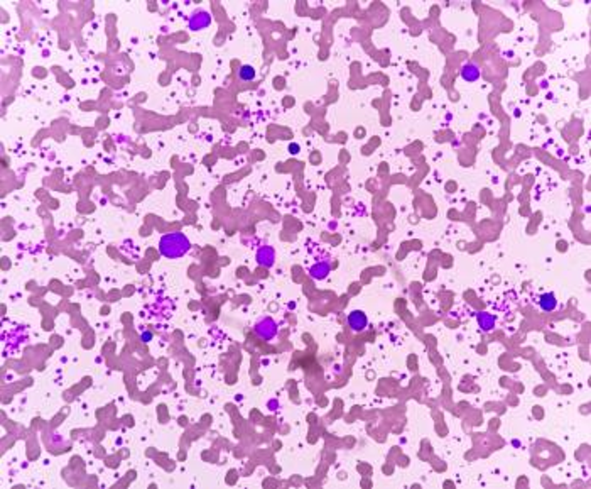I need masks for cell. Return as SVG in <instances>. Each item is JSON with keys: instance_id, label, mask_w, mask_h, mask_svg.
<instances>
[{"instance_id": "obj_1", "label": "cell", "mask_w": 591, "mask_h": 489, "mask_svg": "<svg viewBox=\"0 0 591 489\" xmlns=\"http://www.w3.org/2000/svg\"><path fill=\"white\" fill-rule=\"evenodd\" d=\"M189 249H191V244H189L188 237L181 232H169V234L162 235L161 240H159V252L169 259L181 258Z\"/></svg>"}, {"instance_id": "obj_2", "label": "cell", "mask_w": 591, "mask_h": 489, "mask_svg": "<svg viewBox=\"0 0 591 489\" xmlns=\"http://www.w3.org/2000/svg\"><path fill=\"white\" fill-rule=\"evenodd\" d=\"M255 333L264 340H272L277 335V324H275L272 318H262L257 325H255Z\"/></svg>"}, {"instance_id": "obj_3", "label": "cell", "mask_w": 591, "mask_h": 489, "mask_svg": "<svg viewBox=\"0 0 591 489\" xmlns=\"http://www.w3.org/2000/svg\"><path fill=\"white\" fill-rule=\"evenodd\" d=\"M209 24H211V15L208 12H205V10L194 12L191 17H189V27H191L193 31L205 29V27H208Z\"/></svg>"}, {"instance_id": "obj_4", "label": "cell", "mask_w": 591, "mask_h": 489, "mask_svg": "<svg viewBox=\"0 0 591 489\" xmlns=\"http://www.w3.org/2000/svg\"><path fill=\"white\" fill-rule=\"evenodd\" d=\"M348 324L355 332L365 330V327H367V324H368L367 315H365L363 312H360V310H355V312H352L348 315Z\"/></svg>"}, {"instance_id": "obj_5", "label": "cell", "mask_w": 591, "mask_h": 489, "mask_svg": "<svg viewBox=\"0 0 591 489\" xmlns=\"http://www.w3.org/2000/svg\"><path fill=\"white\" fill-rule=\"evenodd\" d=\"M480 75H481V71H480V66H478L476 63H472V61H470V63H466V65H463V66H461L463 80L476 81L478 78H480Z\"/></svg>"}, {"instance_id": "obj_6", "label": "cell", "mask_w": 591, "mask_h": 489, "mask_svg": "<svg viewBox=\"0 0 591 489\" xmlns=\"http://www.w3.org/2000/svg\"><path fill=\"white\" fill-rule=\"evenodd\" d=\"M274 249L272 247H262L259 249L257 252V262L260 266H266V267H270L274 264Z\"/></svg>"}, {"instance_id": "obj_7", "label": "cell", "mask_w": 591, "mask_h": 489, "mask_svg": "<svg viewBox=\"0 0 591 489\" xmlns=\"http://www.w3.org/2000/svg\"><path fill=\"white\" fill-rule=\"evenodd\" d=\"M539 305L544 312H553V310H556V306H558V300H556L554 293H544L539 298Z\"/></svg>"}, {"instance_id": "obj_8", "label": "cell", "mask_w": 591, "mask_h": 489, "mask_svg": "<svg viewBox=\"0 0 591 489\" xmlns=\"http://www.w3.org/2000/svg\"><path fill=\"white\" fill-rule=\"evenodd\" d=\"M309 273H311V276H313L314 279H323V278L328 276L329 264H328V262H318V264H314L313 267H311Z\"/></svg>"}, {"instance_id": "obj_9", "label": "cell", "mask_w": 591, "mask_h": 489, "mask_svg": "<svg viewBox=\"0 0 591 489\" xmlns=\"http://www.w3.org/2000/svg\"><path fill=\"white\" fill-rule=\"evenodd\" d=\"M478 324L483 330H492L495 327V317L488 315V313H480L478 315Z\"/></svg>"}, {"instance_id": "obj_10", "label": "cell", "mask_w": 591, "mask_h": 489, "mask_svg": "<svg viewBox=\"0 0 591 489\" xmlns=\"http://www.w3.org/2000/svg\"><path fill=\"white\" fill-rule=\"evenodd\" d=\"M255 75H257V73H255V68L254 66H250V65H243V66H240V71H238V76L242 80H245V81H250V80H254L255 78Z\"/></svg>"}]
</instances>
